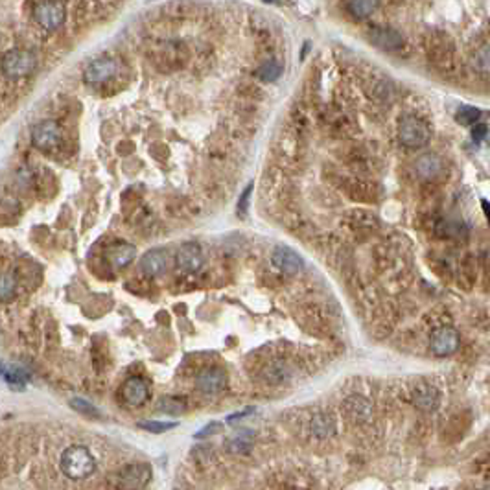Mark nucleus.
Returning a JSON list of instances; mask_svg holds the SVG:
<instances>
[{
	"instance_id": "nucleus-4",
	"label": "nucleus",
	"mask_w": 490,
	"mask_h": 490,
	"mask_svg": "<svg viewBox=\"0 0 490 490\" xmlns=\"http://www.w3.org/2000/svg\"><path fill=\"white\" fill-rule=\"evenodd\" d=\"M153 470L146 463L126 464L114 474V483L120 490H142L151 481Z\"/></svg>"
},
{
	"instance_id": "nucleus-21",
	"label": "nucleus",
	"mask_w": 490,
	"mask_h": 490,
	"mask_svg": "<svg viewBox=\"0 0 490 490\" xmlns=\"http://www.w3.org/2000/svg\"><path fill=\"white\" fill-rule=\"evenodd\" d=\"M225 448H227V452H231V454L234 455L247 454V452H251V448H253V433H251L249 430H245L241 431V433H238V435L231 437V439L225 442Z\"/></svg>"
},
{
	"instance_id": "nucleus-29",
	"label": "nucleus",
	"mask_w": 490,
	"mask_h": 490,
	"mask_svg": "<svg viewBox=\"0 0 490 490\" xmlns=\"http://www.w3.org/2000/svg\"><path fill=\"white\" fill-rule=\"evenodd\" d=\"M222 430V424L219 423H212V424H209V426H205L203 430L201 431H197L195 433V439H205V437H209V435H214V433H218V431Z\"/></svg>"
},
{
	"instance_id": "nucleus-22",
	"label": "nucleus",
	"mask_w": 490,
	"mask_h": 490,
	"mask_svg": "<svg viewBox=\"0 0 490 490\" xmlns=\"http://www.w3.org/2000/svg\"><path fill=\"white\" fill-rule=\"evenodd\" d=\"M17 293V278L13 273L0 275V303H9Z\"/></svg>"
},
{
	"instance_id": "nucleus-24",
	"label": "nucleus",
	"mask_w": 490,
	"mask_h": 490,
	"mask_svg": "<svg viewBox=\"0 0 490 490\" xmlns=\"http://www.w3.org/2000/svg\"><path fill=\"white\" fill-rule=\"evenodd\" d=\"M159 409L166 415H183L186 409L185 400L178 398V396H164L159 402Z\"/></svg>"
},
{
	"instance_id": "nucleus-18",
	"label": "nucleus",
	"mask_w": 490,
	"mask_h": 490,
	"mask_svg": "<svg viewBox=\"0 0 490 490\" xmlns=\"http://www.w3.org/2000/svg\"><path fill=\"white\" fill-rule=\"evenodd\" d=\"M262 376L269 386H282V383H286L291 378V369L286 361L275 359V361H271V364L263 367Z\"/></svg>"
},
{
	"instance_id": "nucleus-30",
	"label": "nucleus",
	"mask_w": 490,
	"mask_h": 490,
	"mask_svg": "<svg viewBox=\"0 0 490 490\" xmlns=\"http://www.w3.org/2000/svg\"><path fill=\"white\" fill-rule=\"evenodd\" d=\"M251 190H253V185H249L247 188H245L244 192V197H240V214H245V210H247V205H249V197H251Z\"/></svg>"
},
{
	"instance_id": "nucleus-5",
	"label": "nucleus",
	"mask_w": 490,
	"mask_h": 490,
	"mask_svg": "<svg viewBox=\"0 0 490 490\" xmlns=\"http://www.w3.org/2000/svg\"><path fill=\"white\" fill-rule=\"evenodd\" d=\"M32 15L39 26L52 32V30L63 26L65 18H67V9L61 2H39V4H33Z\"/></svg>"
},
{
	"instance_id": "nucleus-20",
	"label": "nucleus",
	"mask_w": 490,
	"mask_h": 490,
	"mask_svg": "<svg viewBox=\"0 0 490 490\" xmlns=\"http://www.w3.org/2000/svg\"><path fill=\"white\" fill-rule=\"evenodd\" d=\"M310 431L317 439H330L336 433V420L327 413H317L310 423Z\"/></svg>"
},
{
	"instance_id": "nucleus-11",
	"label": "nucleus",
	"mask_w": 490,
	"mask_h": 490,
	"mask_svg": "<svg viewBox=\"0 0 490 490\" xmlns=\"http://www.w3.org/2000/svg\"><path fill=\"white\" fill-rule=\"evenodd\" d=\"M178 266L185 273L200 271L203 266V251L195 241H186L178 251Z\"/></svg>"
},
{
	"instance_id": "nucleus-26",
	"label": "nucleus",
	"mask_w": 490,
	"mask_h": 490,
	"mask_svg": "<svg viewBox=\"0 0 490 490\" xmlns=\"http://www.w3.org/2000/svg\"><path fill=\"white\" fill-rule=\"evenodd\" d=\"M479 116H481V111L476 109V107H470V105H463V107H459L457 114H455L457 122L463 124V126L476 124L477 120H479Z\"/></svg>"
},
{
	"instance_id": "nucleus-34",
	"label": "nucleus",
	"mask_w": 490,
	"mask_h": 490,
	"mask_svg": "<svg viewBox=\"0 0 490 490\" xmlns=\"http://www.w3.org/2000/svg\"><path fill=\"white\" fill-rule=\"evenodd\" d=\"M173 490H179V489H173Z\"/></svg>"
},
{
	"instance_id": "nucleus-23",
	"label": "nucleus",
	"mask_w": 490,
	"mask_h": 490,
	"mask_svg": "<svg viewBox=\"0 0 490 490\" xmlns=\"http://www.w3.org/2000/svg\"><path fill=\"white\" fill-rule=\"evenodd\" d=\"M282 74V65L275 60L266 61L263 65H260L258 68V77L263 80V82H275L278 80Z\"/></svg>"
},
{
	"instance_id": "nucleus-7",
	"label": "nucleus",
	"mask_w": 490,
	"mask_h": 490,
	"mask_svg": "<svg viewBox=\"0 0 490 490\" xmlns=\"http://www.w3.org/2000/svg\"><path fill=\"white\" fill-rule=\"evenodd\" d=\"M461 345V336L454 327H440L437 328L430 337L431 352L439 358H446L457 352Z\"/></svg>"
},
{
	"instance_id": "nucleus-32",
	"label": "nucleus",
	"mask_w": 490,
	"mask_h": 490,
	"mask_svg": "<svg viewBox=\"0 0 490 490\" xmlns=\"http://www.w3.org/2000/svg\"><path fill=\"white\" fill-rule=\"evenodd\" d=\"M253 411V408H247V409H244V411H238V413H234V415H231V417L227 418V423H236V420H240V418H245L247 415Z\"/></svg>"
},
{
	"instance_id": "nucleus-13",
	"label": "nucleus",
	"mask_w": 490,
	"mask_h": 490,
	"mask_svg": "<svg viewBox=\"0 0 490 490\" xmlns=\"http://www.w3.org/2000/svg\"><path fill=\"white\" fill-rule=\"evenodd\" d=\"M415 172L424 181H435L445 173V163L439 155L424 153L415 160Z\"/></svg>"
},
{
	"instance_id": "nucleus-2",
	"label": "nucleus",
	"mask_w": 490,
	"mask_h": 490,
	"mask_svg": "<svg viewBox=\"0 0 490 490\" xmlns=\"http://www.w3.org/2000/svg\"><path fill=\"white\" fill-rule=\"evenodd\" d=\"M37 58L30 50H9L0 60V70L9 80H21L36 72Z\"/></svg>"
},
{
	"instance_id": "nucleus-8",
	"label": "nucleus",
	"mask_w": 490,
	"mask_h": 490,
	"mask_svg": "<svg viewBox=\"0 0 490 490\" xmlns=\"http://www.w3.org/2000/svg\"><path fill=\"white\" fill-rule=\"evenodd\" d=\"M119 65L111 58H98V60L91 61L87 65L85 72H83V80L89 85H102V83L109 82L111 77L116 74Z\"/></svg>"
},
{
	"instance_id": "nucleus-6",
	"label": "nucleus",
	"mask_w": 490,
	"mask_h": 490,
	"mask_svg": "<svg viewBox=\"0 0 490 490\" xmlns=\"http://www.w3.org/2000/svg\"><path fill=\"white\" fill-rule=\"evenodd\" d=\"M61 142V127L55 120H43L32 129L33 148L41 151L55 150Z\"/></svg>"
},
{
	"instance_id": "nucleus-17",
	"label": "nucleus",
	"mask_w": 490,
	"mask_h": 490,
	"mask_svg": "<svg viewBox=\"0 0 490 490\" xmlns=\"http://www.w3.org/2000/svg\"><path fill=\"white\" fill-rule=\"evenodd\" d=\"M168 268V254L163 249H151L141 258V271L146 277H159Z\"/></svg>"
},
{
	"instance_id": "nucleus-1",
	"label": "nucleus",
	"mask_w": 490,
	"mask_h": 490,
	"mask_svg": "<svg viewBox=\"0 0 490 490\" xmlns=\"http://www.w3.org/2000/svg\"><path fill=\"white\" fill-rule=\"evenodd\" d=\"M61 470L68 479L80 481L85 477L92 476L96 470V459L94 455L82 445L68 446L61 454Z\"/></svg>"
},
{
	"instance_id": "nucleus-28",
	"label": "nucleus",
	"mask_w": 490,
	"mask_h": 490,
	"mask_svg": "<svg viewBox=\"0 0 490 490\" xmlns=\"http://www.w3.org/2000/svg\"><path fill=\"white\" fill-rule=\"evenodd\" d=\"M138 428L144 431H150V433H164V431L173 430L178 428V423H159V420H144V423H138Z\"/></svg>"
},
{
	"instance_id": "nucleus-10",
	"label": "nucleus",
	"mask_w": 490,
	"mask_h": 490,
	"mask_svg": "<svg viewBox=\"0 0 490 490\" xmlns=\"http://www.w3.org/2000/svg\"><path fill=\"white\" fill-rule=\"evenodd\" d=\"M120 393H122V398L127 405L138 408V405L144 404L146 400H148V396H150V387H148L144 378L131 376L124 381Z\"/></svg>"
},
{
	"instance_id": "nucleus-31",
	"label": "nucleus",
	"mask_w": 490,
	"mask_h": 490,
	"mask_svg": "<svg viewBox=\"0 0 490 490\" xmlns=\"http://www.w3.org/2000/svg\"><path fill=\"white\" fill-rule=\"evenodd\" d=\"M472 136H474V141H476V142H481L483 138H485V136H486V126H485V124H477V127H474Z\"/></svg>"
},
{
	"instance_id": "nucleus-16",
	"label": "nucleus",
	"mask_w": 490,
	"mask_h": 490,
	"mask_svg": "<svg viewBox=\"0 0 490 490\" xmlns=\"http://www.w3.org/2000/svg\"><path fill=\"white\" fill-rule=\"evenodd\" d=\"M135 256H136L135 245L126 244V241L111 245L109 249L105 251V260H107L111 268H114V269H124L126 266H129V263L135 260Z\"/></svg>"
},
{
	"instance_id": "nucleus-33",
	"label": "nucleus",
	"mask_w": 490,
	"mask_h": 490,
	"mask_svg": "<svg viewBox=\"0 0 490 490\" xmlns=\"http://www.w3.org/2000/svg\"><path fill=\"white\" fill-rule=\"evenodd\" d=\"M483 490H489V486H485V489H483Z\"/></svg>"
},
{
	"instance_id": "nucleus-27",
	"label": "nucleus",
	"mask_w": 490,
	"mask_h": 490,
	"mask_svg": "<svg viewBox=\"0 0 490 490\" xmlns=\"http://www.w3.org/2000/svg\"><path fill=\"white\" fill-rule=\"evenodd\" d=\"M70 408L76 409L77 413L85 415V417H100V411L91 402H87L85 398H72L70 400Z\"/></svg>"
},
{
	"instance_id": "nucleus-14",
	"label": "nucleus",
	"mask_w": 490,
	"mask_h": 490,
	"mask_svg": "<svg viewBox=\"0 0 490 490\" xmlns=\"http://www.w3.org/2000/svg\"><path fill=\"white\" fill-rule=\"evenodd\" d=\"M411 400H413L415 408H418L420 411H435L440 404V393L435 386L431 383H418L417 387H413V393H411Z\"/></svg>"
},
{
	"instance_id": "nucleus-3",
	"label": "nucleus",
	"mask_w": 490,
	"mask_h": 490,
	"mask_svg": "<svg viewBox=\"0 0 490 490\" xmlns=\"http://www.w3.org/2000/svg\"><path fill=\"white\" fill-rule=\"evenodd\" d=\"M398 138L405 148L417 150L430 142L431 127L428 126L426 120L409 114L398 122Z\"/></svg>"
},
{
	"instance_id": "nucleus-9",
	"label": "nucleus",
	"mask_w": 490,
	"mask_h": 490,
	"mask_svg": "<svg viewBox=\"0 0 490 490\" xmlns=\"http://www.w3.org/2000/svg\"><path fill=\"white\" fill-rule=\"evenodd\" d=\"M195 386L205 395H218L227 387V372L218 367H209L197 374Z\"/></svg>"
},
{
	"instance_id": "nucleus-25",
	"label": "nucleus",
	"mask_w": 490,
	"mask_h": 490,
	"mask_svg": "<svg viewBox=\"0 0 490 490\" xmlns=\"http://www.w3.org/2000/svg\"><path fill=\"white\" fill-rule=\"evenodd\" d=\"M347 8H349V11L354 15V17L365 18L378 8V4L376 2H367V0H356V2H350Z\"/></svg>"
},
{
	"instance_id": "nucleus-12",
	"label": "nucleus",
	"mask_w": 490,
	"mask_h": 490,
	"mask_svg": "<svg viewBox=\"0 0 490 490\" xmlns=\"http://www.w3.org/2000/svg\"><path fill=\"white\" fill-rule=\"evenodd\" d=\"M271 260L273 263L277 266V269H281V271L286 273V275H297V273L303 269V266H305V262H303V258H300L299 254L293 249H290V247H284V245L275 247V251H273L271 254Z\"/></svg>"
},
{
	"instance_id": "nucleus-15",
	"label": "nucleus",
	"mask_w": 490,
	"mask_h": 490,
	"mask_svg": "<svg viewBox=\"0 0 490 490\" xmlns=\"http://www.w3.org/2000/svg\"><path fill=\"white\" fill-rule=\"evenodd\" d=\"M343 409H345V413L349 415L350 420H354L356 424L369 423L372 417V411H374L371 402H369L365 396L359 395L349 396V398L343 402Z\"/></svg>"
},
{
	"instance_id": "nucleus-19",
	"label": "nucleus",
	"mask_w": 490,
	"mask_h": 490,
	"mask_svg": "<svg viewBox=\"0 0 490 490\" xmlns=\"http://www.w3.org/2000/svg\"><path fill=\"white\" fill-rule=\"evenodd\" d=\"M371 39L374 45L383 48V50H396V48L404 45V37L400 36L396 30H391V28H376L371 33Z\"/></svg>"
}]
</instances>
